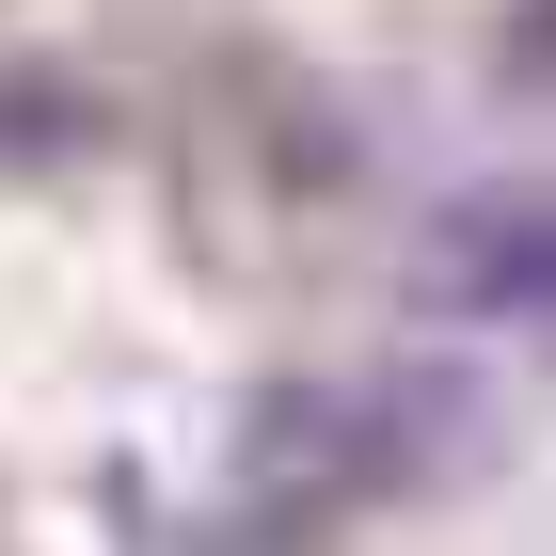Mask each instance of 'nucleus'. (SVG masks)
Masks as SVG:
<instances>
[{
  "instance_id": "f257e3e1",
  "label": "nucleus",
  "mask_w": 556,
  "mask_h": 556,
  "mask_svg": "<svg viewBox=\"0 0 556 556\" xmlns=\"http://www.w3.org/2000/svg\"><path fill=\"white\" fill-rule=\"evenodd\" d=\"M429 287L462 302V318H525V287H541V223L509 207V191H477L462 223H445V270Z\"/></svg>"
}]
</instances>
